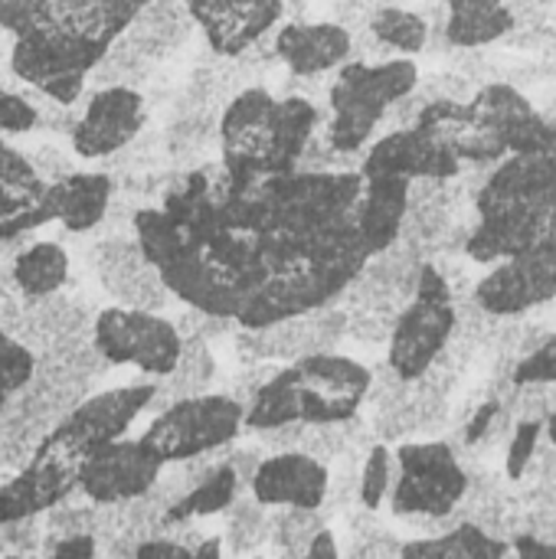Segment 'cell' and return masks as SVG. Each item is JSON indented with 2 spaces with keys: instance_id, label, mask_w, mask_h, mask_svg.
Segmentation results:
<instances>
[{
  "instance_id": "3",
  "label": "cell",
  "mask_w": 556,
  "mask_h": 559,
  "mask_svg": "<svg viewBox=\"0 0 556 559\" xmlns=\"http://www.w3.org/2000/svg\"><path fill=\"white\" fill-rule=\"evenodd\" d=\"M556 219V128L551 138L492 167L475 193V223L465 255L478 265H498L551 233Z\"/></svg>"
},
{
  "instance_id": "4",
  "label": "cell",
  "mask_w": 556,
  "mask_h": 559,
  "mask_svg": "<svg viewBox=\"0 0 556 559\" xmlns=\"http://www.w3.org/2000/svg\"><path fill=\"white\" fill-rule=\"evenodd\" d=\"M374 370L347 354L321 350L298 357L249 396L246 429L269 432L282 426H344L360 416L370 396Z\"/></svg>"
},
{
  "instance_id": "10",
  "label": "cell",
  "mask_w": 556,
  "mask_h": 559,
  "mask_svg": "<svg viewBox=\"0 0 556 559\" xmlns=\"http://www.w3.org/2000/svg\"><path fill=\"white\" fill-rule=\"evenodd\" d=\"M390 488L393 518H449L469 495V472L449 442H400Z\"/></svg>"
},
{
  "instance_id": "22",
  "label": "cell",
  "mask_w": 556,
  "mask_h": 559,
  "mask_svg": "<svg viewBox=\"0 0 556 559\" xmlns=\"http://www.w3.org/2000/svg\"><path fill=\"white\" fill-rule=\"evenodd\" d=\"M72 491H79V472L33 452L26 468L0 485V527H13L33 521L36 514L56 511Z\"/></svg>"
},
{
  "instance_id": "9",
  "label": "cell",
  "mask_w": 556,
  "mask_h": 559,
  "mask_svg": "<svg viewBox=\"0 0 556 559\" xmlns=\"http://www.w3.org/2000/svg\"><path fill=\"white\" fill-rule=\"evenodd\" d=\"M157 400V383H128L82 400L36 442V452L69 468H82L88 455L125 439L131 423Z\"/></svg>"
},
{
  "instance_id": "25",
  "label": "cell",
  "mask_w": 556,
  "mask_h": 559,
  "mask_svg": "<svg viewBox=\"0 0 556 559\" xmlns=\"http://www.w3.org/2000/svg\"><path fill=\"white\" fill-rule=\"evenodd\" d=\"M242 488L249 491V481L236 468L233 455L220 459L210 468H203V475L177 501H170V508L164 514V524H187V521H197V518L226 514L242 498Z\"/></svg>"
},
{
  "instance_id": "1",
  "label": "cell",
  "mask_w": 556,
  "mask_h": 559,
  "mask_svg": "<svg viewBox=\"0 0 556 559\" xmlns=\"http://www.w3.org/2000/svg\"><path fill=\"white\" fill-rule=\"evenodd\" d=\"M360 170L236 177L193 167L141 206L131 233L167 292L193 311L262 331L331 305L374 259L357 229Z\"/></svg>"
},
{
  "instance_id": "2",
  "label": "cell",
  "mask_w": 556,
  "mask_h": 559,
  "mask_svg": "<svg viewBox=\"0 0 556 559\" xmlns=\"http://www.w3.org/2000/svg\"><path fill=\"white\" fill-rule=\"evenodd\" d=\"M151 0H0V29L13 36V79L59 105H75L111 43Z\"/></svg>"
},
{
  "instance_id": "21",
  "label": "cell",
  "mask_w": 556,
  "mask_h": 559,
  "mask_svg": "<svg viewBox=\"0 0 556 559\" xmlns=\"http://www.w3.org/2000/svg\"><path fill=\"white\" fill-rule=\"evenodd\" d=\"M95 272H98L105 292L125 308L157 311L170 298L164 278L147 262L134 233L131 236H111V239L98 242L95 246Z\"/></svg>"
},
{
  "instance_id": "33",
  "label": "cell",
  "mask_w": 556,
  "mask_h": 559,
  "mask_svg": "<svg viewBox=\"0 0 556 559\" xmlns=\"http://www.w3.org/2000/svg\"><path fill=\"white\" fill-rule=\"evenodd\" d=\"M321 531V511H279L269 531L272 559H301Z\"/></svg>"
},
{
  "instance_id": "40",
  "label": "cell",
  "mask_w": 556,
  "mask_h": 559,
  "mask_svg": "<svg viewBox=\"0 0 556 559\" xmlns=\"http://www.w3.org/2000/svg\"><path fill=\"white\" fill-rule=\"evenodd\" d=\"M131 559H223V540L220 537H200L193 544H184V540L154 537V540L138 544Z\"/></svg>"
},
{
  "instance_id": "36",
  "label": "cell",
  "mask_w": 556,
  "mask_h": 559,
  "mask_svg": "<svg viewBox=\"0 0 556 559\" xmlns=\"http://www.w3.org/2000/svg\"><path fill=\"white\" fill-rule=\"evenodd\" d=\"M167 380L174 386V400L206 393V386L213 380V354L206 347V337H184V357Z\"/></svg>"
},
{
  "instance_id": "43",
  "label": "cell",
  "mask_w": 556,
  "mask_h": 559,
  "mask_svg": "<svg viewBox=\"0 0 556 559\" xmlns=\"http://www.w3.org/2000/svg\"><path fill=\"white\" fill-rule=\"evenodd\" d=\"M95 554H98L95 537L85 531H75V534H66L62 540H56L49 559H95Z\"/></svg>"
},
{
  "instance_id": "31",
  "label": "cell",
  "mask_w": 556,
  "mask_h": 559,
  "mask_svg": "<svg viewBox=\"0 0 556 559\" xmlns=\"http://www.w3.org/2000/svg\"><path fill=\"white\" fill-rule=\"evenodd\" d=\"M370 36L387 46L393 56H416L429 46V23L423 13L416 10H406L400 3H380L377 13L370 16Z\"/></svg>"
},
{
  "instance_id": "38",
  "label": "cell",
  "mask_w": 556,
  "mask_h": 559,
  "mask_svg": "<svg viewBox=\"0 0 556 559\" xmlns=\"http://www.w3.org/2000/svg\"><path fill=\"white\" fill-rule=\"evenodd\" d=\"M541 439H544V419L541 416H531V419H521L511 432V442H508V455H505V475L511 481H521L528 475V468L534 465L537 459V449H541Z\"/></svg>"
},
{
  "instance_id": "30",
  "label": "cell",
  "mask_w": 556,
  "mask_h": 559,
  "mask_svg": "<svg viewBox=\"0 0 556 559\" xmlns=\"http://www.w3.org/2000/svg\"><path fill=\"white\" fill-rule=\"evenodd\" d=\"M511 544L485 531L482 524H459L436 537L406 540L400 547V559H508Z\"/></svg>"
},
{
  "instance_id": "51",
  "label": "cell",
  "mask_w": 556,
  "mask_h": 559,
  "mask_svg": "<svg viewBox=\"0 0 556 559\" xmlns=\"http://www.w3.org/2000/svg\"><path fill=\"white\" fill-rule=\"evenodd\" d=\"M249 559H262V557H249Z\"/></svg>"
},
{
  "instance_id": "45",
  "label": "cell",
  "mask_w": 556,
  "mask_h": 559,
  "mask_svg": "<svg viewBox=\"0 0 556 559\" xmlns=\"http://www.w3.org/2000/svg\"><path fill=\"white\" fill-rule=\"evenodd\" d=\"M498 413H501V403H498V400H488V403H482V406H478V413L472 416L469 429H465V442H469V445L482 442V439L488 436V429L495 426Z\"/></svg>"
},
{
  "instance_id": "6",
  "label": "cell",
  "mask_w": 556,
  "mask_h": 559,
  "mask_svg": "<svg viewBox=\"0 0 556 559\" xmlns=\"http://www.w3.org/2000/svg\"><path fill=\"white\" fill-rule=\"evenodd\" d=\"M419 88V66L410 56L380 62L347 59L328 88V141L338 154L360 160L390 108Z\"/></svg>"
},
{
  "instance_id": "11",
  "label": "cell",
  "mask_w": 556,
  "mask_h": 559,
  "mask_svg": "<svg viewBox=\"0 0 556 559\" xmlns=\"http://www.w3.org/2000/svg\"><path fill=\"white\" fill-rule=\"evenodd\" d=\"M92 344L105 364L134 367L147 377L167 380L184 357V334L157 311L111 305L92 321Z\"/></svg>"
},
{
  "instance_id": "37",
  "label": "cell",
  "mask_w": 556,
  "mask_h": 559,
  "mask_svg": "<svg viewBox=\"0 0 556 559\" xmlns=\"http://www.w3.org/2000/svg\"><path fill=\"white\" fill-rule=\"evenodd\" d=\"M272 531V518L265 514V508L249 495L239 498L229 508V550L233 554H252L269 540Z\"/></svg>"
},
{
  "instance_id": "18",
  "label": "cell",
  "mask_w": 556,
  "mask_h": 559,
  "mask_svg": "<svg viewBox=\"0 0 556 559\" xmlns=\"http://www.w3.org/2000/svg\"><path fill=\"white\" fill-rule=\"evenodd\" d=\"M249 495L275 511H321L331 498V468L308 452H272L259 462Z\"/></svg>"
},
{
  "instance_id": "49",
  "label": "cell",
  "mask_w": 556,
  "mask_h": 559,
  "mask_svg": "<svg viewBox=\"0 0 556 559\" xmlns=\"http://www.w3.org/2000/svg\"><path fill=\"white\" fill-rule=\"evenodd\" d=\"M3 559H23V557H3Z\"/></svg>"
},
{
  "instance_id": "50",
  "label": "cell",
  "mask_w": 556,
  "mask_h": 559,
  "mask_svg": "<svg viewBox=\"0 0 556 559\" xmlns=\"http://www.w3.org/2000/svg\"><path fill=\"white\" fill-rule=\"evenodd\" d=\"M0 305H3V295H0Z\"/></svg>"
},
{
  "instance_id": "5",
  "label": "cell",
  "mask_w": 556,
  "mask_h": 559,
  "mask_svg": "<svg viewBox=\"0 0 556 559\" xmlns=\"http://www.w3.org/2000/svg\"><path fill=\"white\" fill-rule=\"evenodd\" d=\"M321 108L308 95H272L265 85L239 88L220 111V164L236 177L301 170Z\"/></svg>"
},
{
  "instance_id": "14",
  "label": "cell",
  "mask_w": 556,
  "mask_h": 559,
  "mask_svg": "<svg viewBox=\"0 0 556 559\" xmlns=\"http://www.w3.org/2000/svg\"><path fill=\"white\" fill-rule=\"evenodd\" d=\"M144 121H147V105L138 88L105 85L88 95V105L79 111L69 141L75 157L102 160L125 151L141 134Z\"/></svg>"
},
{
  "instance_id": "47",
  "label": "cell",
  "mask_w": 556,
  "mask_h": 559,
  "mask_svg": "<svg viewBox=\"0 0 556 559\" xmlns=\"http://www.w3.org/2000/svg\"><path fill=\"white\" fill-rule=\"evenodd\" d=\"M544 436H547V442L556 449V406L547 413V419H544Z\"/></svg>"
},
{
  "instance_id": "28",
  "label": "cell",
  "mask_w": 556,
  "mask_h": 559,
  "mask_svg": "<svg viewBox=\"0 0 556 559\" xmlns=\"http://www.w3.org/2000/svg\"><path fill=\"white\" fill-rule=\"evenodd\" d=\"M193 29V16L187 0H151L134 23L128 26V39L147 56V59H164L174 49H180L187 43Z\"/></svg>"
},
{
  "instance_id": "19",
  "label": "cell",
  "mask_w": 556,
  "mask_h": 559,
  "mask_svg": "<svg viewBox=\"0 0 556 559\" xmlns=\"http://www.w3.org/2000/svg\"><path fill=\"white\" fill-rule=\"evenodd\" d=\"M347 334V311L331 305L262 331H239V344L246 350V357L252 360H298L308 354H321V350H334L338 341Z\"/></svg>"
},
{
  "instance_id": "24",
  "label": "cell",
  "mask_w": 556,
  "mask_h": 559,
  "mask_svg": "<svg viewBox=\"0 0 556 559\" xmlns=\"http://www.w3.org/2000/svg\"><path fill=\"white\" fill-rule=\"evenodd\" d=\"M410 187L413 180L406 177H364V193L357 200V229L370 255H380L400 242L410 213Z\"/></svg>"
},
{
  "instance_id": "26",
  "label": "cell",
  "mask_w": 556,
  "mask_h": 559,
  "mask_svg": "<svg viewBox=\"0 0 556 559\" xmlns=\"http://www.w3.org/2000/svg\"><path fill=\"white\" fill-rule=\"evenodd\" d=\"M442 36L456 49H482L501 43L514 29L508 0H446Z\"/></svg>"
},
{
  "instance_id": "23",
  "label": "cell",
  "mask_w": 556,
  "mask_h": 559,
  "mask_svg": "<svg viewBox=\"0 0 556 559\" xmlns=\"http://www.w3.org/2000/svg\"><path fill=\"white\" fill-rule=\"evenodd\" d=\"M469 108H472L475 118H482L485 124H492L505 138L511 154L541 147L551 138V131H554V124L544 118V111L534 108L524 98V92H518L508 82L478 85V92L472 95Z\"/></svg>"
},
{
  "instance_id": "39",
  "label": "cell",
  "mask_w": 556,
  "mask_h": 559,
  "mask_svg": "<svg viewBox=\"0 0 556 559\" xmlns=\"http://www.w3.org/2000/svg\"><path fill=\"white\" fill-rule=\"evenodd\" d=\"M511 383L518 390L524 386H556V331L547 334L541 344H534L511 373Z\"/></svg>"
},
{
  "instance_id": "20",
  "label": "cell",
  "mask_w": 556,
  "mask_h": 559,
  "mask_svg": "<svg viewBox=\"0 0 556 559\" xmlns=\"http://www.w3.org/2000/svg\"><path fill=\"white\" fill-rule=\"evenodd\" d=\"M272 46L295 79H318L338 72L354 56V33L338 20H288L275 29Z\"/></svg>"
},
{
  "instance_id": "27",
  "label": "cell",
  "mask_w": 556,
  "mask_h": 559,
  "mask_svg": "<svg viewBox=\"0 0 556 559\" xmlns=\"http://www.w3.org/2000/svg\"><path fill=\"white\" fill-rule=\"evenodd\" d=\"M59 193V223L69 233H92L111 210L115 180L98 170H75L56 180Z\"/></svg>"
},
{
  "instance_id": "7",
  "label": "cell",
  "mask_w": 556,
  "mask_h": 559,
  "mask_svg": "<svg viewBox=\"0 0 556 559\" xmlns=\"http://www.w3.org/2000/svg\"><path fill=\"white\" fill-rule=\"evenodd\" d=\"M459 334V298L449 275L429 259L419 269L413 298L397 314L387 341V367L403 380H423Z\"/></svg>"
},
{
  "instance_id": "35",
  "label": "cell",
  "mask_w": 556,
  "mask_h": 559,
  "mask_svg": "<svg viewBox=\"0 0 556 559\" xmlns=\"http://www.w3.org/2000/svg\"><path fill=\"white\" fill-rule=\"evenodd\" d=\"M36 370H39V360L33 347H26L23 341H16L13 334L0 328V416L10 406V400L33 383Z\"/></svg>"
},
{
  "instance_id": "34",
  "label": "cell",
  "mask_w": 556,
  "mask_h": 559,
  "mask_svg": "<svg viewBox=\"0 0 556 559\" xmlns=\"http://www.w3.org/2000/svg\"><path fill=\"white\" fill-rule=\"evenodd\" d=\"M151 66H154V59H147L128 36H118L111 43V49L105 52V59L88 75V82H95V88H105V85H131V88H138V82L147 79Z\"/></svg>"
},
{
  "instance_id": "41",
  "label": "cell",
  "mask_w": 556,
  "mask_h": 559,
  "mask_svg": "<svg viewBox=\"0 0 556 559\" xmlns=\"http://www.w3.org/2000/svg\"><path fill=\"white\" fill-rule=\"evenodd\" d=\"M39 128V108L13 88L0 85V134H29Z\"/></svg>"
},
{
  "instance_id": "42",
  "label": "cell",
  "mask_w": 556,
  "mask_h": 559,
  "mask_svg": "<svg viewBox=\"0 0 556 559\" xmlns=\"http://www.w3.org/2000/svg\"><path fill=\"white\" fill-rule=\"evenodd\" d=\"M33 167H36V174L46 180V183H56V180H62V177H69V174H75V167H72V160L62 154V151H56V147H39L33 157Z\"/></svg>"
},
{
  "instance_id": "13",
  "label": "cell",
  "mask_w": 556,
  "mask_h": 559,
  "mask_svg": "<svg viewBox=\"0 0 556 559\" xmlns=\"http://www.w3.org/2000/svg\"><path fill=\"white\" fill-rule=\"evenodd\" d=\"M164 468L167 465L144 439H118L82 462L79 491L102 508L131 504L154 491Z\"/></svg>"
},
{
  "instance_id": "32",
  "label": "cell",
  "mask_w": 556,
  "mask_h": 559,
  "mask_svg": "<svg viewBox=\"0 0 556 559\" xmlns=\"http://www.w3.org/2000/svg\"><path fill=\"white\" fill-rule=\"evenodd\" d=\"M393 478H397V455L387 442H377L367 449L360 468H357V504L367 511V514H377L387 498H390V488H393Z\"/></svg>"
},
{
  "instance_id": "8",
  "label": "cell",
  "mask_w": 556,
  "mask_h": 559,
  "mask_svg": "<svg viewBox=\"0 0 556 559\" xmlns=\"http://www.w3.org/2000/svg\"><path fill=\"white\" fill-rule=\"evenodd\" d=\"M246 429V403L229 393H200L174 400L141 432L164 465H187L223 452Z\"/></svg>"
},
{
  "instance_id": "29",
  "label": "cell",
  "mask_w": 556,
  "mask_h": 559,
  "mask_svg": "<svg viewBox=\"0 0 556 559\" xmlns=\"http://www.w3.org/2000/svg\"><path fill=\"white\" fill-rule=\"evenodd\" d=\"M66 278H69V255L52 239L29 242L10 259V282L26 301L59 295Z\"/></svg>"
},
{
  "instance_id": "46",
  "label": "cell",
  "mask_w": 556,
  "mask_h": 559,
  "mask_svg": "<svg viewBox=\"0 0 556 559\" xmlns=\"http://www.w3.org/2000/svg\"><path fill=\"white\" fill-rule=\"evenodd\" d=\"M301 559H341V547H338V537L324 527L318 537H315V544L308 547V554Z\"/></svg>"
},
{
  "instance_id": "17",
  "label": "cell",
  "mask_w": 556,
  "mask_h": 559,
  "mask_svg": "<svg viewBox=\"0 0 556 559\" xmlns=\"http://www.w3.org/2000/svg\"><path fill=\"white\" fill-rule=\"evenodd\" d=\"M360 177H406V180H456L465 164L439 144L429 131L410 124L393 128L383 138L370 141L360 154Z\"/></svg>"
},
{
  "instance_id": "48",
  "label": "cell",
  "mask_w": 556,
  "mask_h": 559,
  "mask_svg": "<svg viewBox=\"0 0 556 559\" xmlns=\"http://www.w3.org/2000/svg\"><path fill=\"white\" fill-rule=\"evenodd\" d=\"M544 118H547V121L556 128V102H554V108H544Z\"/></svg>"
},
{
  "instance_id": "16",
  "label": "cell",
  "mask_w": 556,
  "mask_h": 559,
  "mask_svg": "<svg viewBox=\"0 0 556 559\" xmlns=\"http://www.w3.org/2000/svg\"><path fill=\"white\" fill-rule=\"evenodd\" d=\"M220 59H242L285 20V0H187Z\"/></svg>"
},
{
  "instance_id": "12",
  "label": "cell",
  "mask_w": 556,
  "mask_h": 559,
  "mask_svg": "<svg viewBox=\"0 0 556 559\" xmlns=\"http://www.w3.org/2000/svg\"><path fill=\"white\" fill-rule=\"evenodd\" d=\"M556 298V219L551 233L537 239L531 249L498 262L488 269L485 278L475 282L472 301L505 321V318H521L541 305H551Z\"/></svg>"
},
{
  "instance_id": "44",
  "label": "cell",
  "mask_w": 556,
  "mask_h": 559,
  "mask_svg": "<svg viewBox=\"0 0 556 559\" xmlns=\"http://www.w3.org/2000/svg\"><path fill=\"white\" fill-rule=\"evenodd\" d=\"M511 554L514 559H556V544L537 534H518L511 537Z\"/></svg>"
},
{
  "instance_id": "15",
  "label": "cell",
  "mask_w": 556,
  "mask_h": 559,
  "mask_svg": "<svg viewBox=\"0 0 556 559\" xmlns=\"http://www.w3.org/2000/svg\"><path fill=\"white\" fill-rule=\"evenodd\" d=\"M52 219H59L56 183H46L33 160L0 134V242H20Z\"/></svg>"
}]
</instances>
